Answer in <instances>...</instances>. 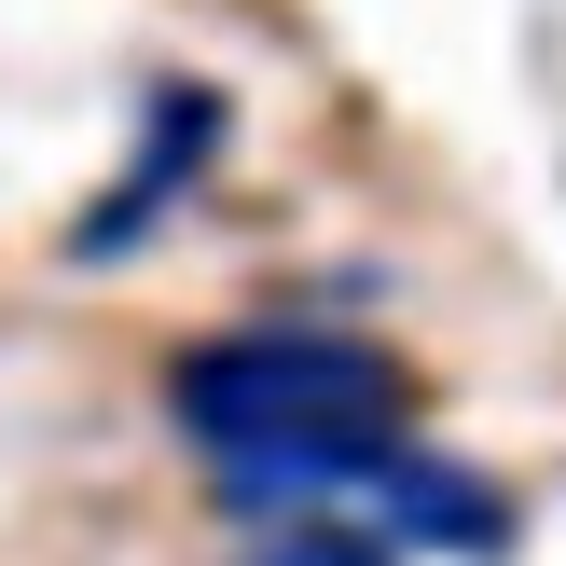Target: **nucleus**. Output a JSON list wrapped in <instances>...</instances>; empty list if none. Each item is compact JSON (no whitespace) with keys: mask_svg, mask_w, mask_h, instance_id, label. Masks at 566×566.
I'll use <instances>...</instances> for the list:
<instances>
[{"mask_svg":"<svg viewBox=\"0 0 566 566\" xmlns=\"http://www.w3.org/2000/svg\"><path fill=\"white\" fill-rule=\"evenodd\" d=\"M180 429L208 442L221 470H276V457H346V442H401L415 387L387 346L359 332H221L166 374Z\"/></svg>","mask_w":566,"mask_h":566,"instance_id":"1","label":"nucleus"},{"mask_svg":"<svg viewBox=\"0 0 566 566\" xmlns=\"http://www.w3.org/2000/svg\"><path fill=\"white\" fill-rule=\"evenodd\" d=\"M263 566H401V553H374V539H276Z\"/></svg>","mask_w":566,"mask_h":566,"instance_id":"3","label":"nucleus"},{"mask_svg":"<svg viewBox=\"0 0 566 566\" xmlns=\"http://www.w3.org/2000/svg\"><path fill=\"white\" fill-rule=\"evenodd\" d=\"M235 512L291 525V539H374V553H429V539H497V497L457 457H415V442H346V457H276L235 470Z\"/></svg>","mask_w":566,"mask_h":566,"instance_id":"2","label":"nucleus"}]
</instances>
